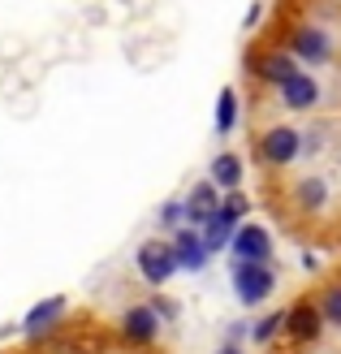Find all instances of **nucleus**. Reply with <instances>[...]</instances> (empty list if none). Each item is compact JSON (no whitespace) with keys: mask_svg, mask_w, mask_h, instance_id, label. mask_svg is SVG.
Returning a JSON list of instances; mask_svg holds the SVG:
<instances>
[{"mask_svg":"<svg viewBox=\"0 0 341 354\" xmlns=\"http://www.w3.org/2000/svg\"><path fill=\"white\" fill-rule=\"evenodd\" d=\"M277 95H281V104L285 109H294V113H307V109H315V100H320V82L307 74V69H294L290 78H285L281 86H277Z\"/></svg>","mask_w":341,"mask_h":354,"instance_id":"423d86ee","label":"nucleus"},{"mask_svg":"<svg viewBox=\"0 0 341 354\" xmlns=\"http://www.w3.org/2000/svg\"><path fill=\"white\" fill-rule=\"evenodd\" d=\"M156 225H165V229H182L186 225V207H182V199H169L165 207H160V221Z\"/></svg>","mask_w":341,"mask_h":354,"instance_id":"a211bd4d","label":"nucleus"},{"mask_svg":"<svg viewBox=\"0 0 341 354\" xmlns=\"http://www.w3.org/2000/svg\"><path fill=\"white\" fill-rule=\"evenodd\" d=\"M294 199H298V207L320 212V207L329 203V190H324V182H320V177H302V182L294 186Z\"/></svg>","mask_w":341,"mask_h":354,"instance_id":"2eb2a0df","label":"nucleus"},{"mask_svg":"<svg viewBox=\"0 0 341 354\" xmlns=\"http://www.w3.org/2000/svg\"><path fill=\"white\" fill-rule=\"evenodd\" d=\"M233 263H268L273 259V238H268L264 225H238L229 238Z\"/></svg>","mask_w":341,"mask_h":354,"instance_id":"7ed1b4c3","label":"nucleus"},{"mask_svg":"<svg viewBox=\"0 0 341 354\" xmlns=\"http://www.w3.org/2000/svg\"><path fill=\"white\" fill-rule=\"evenodd\" d=\"M134 263H138V272H142V281H147V286H165V281L177 272L173 246H169V242H160V238L142 242V246H138V255H134Z\"/></svg>","mask_w":341,"mask_h":354,"instance_id":"20e7f679","label":"nucleus"},{"mask_svg":"<svg viewBox=\"0 0 341 354\" xmlns=\"http://www.w3.org/2000/svg\"><path fill=\"white\" fill-rule=\"evenodd\" d=\"M216 190H238V182H242V160H238V151H221L216 160H212V177H208Z\"/></svg>","mask_w":341,"mask_h":354,"instance_id":"ddd939ff","label":"nucleus"},{"mask_svg":"<svg viewBox=\"0 0 341 354\" xmlns=\"http://www.w3.org/2000/svg\"><path fill=\"white\" fill-rule=\"evenodd\" d=\"M147 307L160 315V320H177V303H169V298H151Z\"/></svg>","mask_w":341,"mask_h":354,"instance_id":"412c9836","label":"nucleus"},{"mask_svg":"<svg viewBox=\"0 0 341 354\" xmlns=\"http://www.w3.org/2000/svg\"><path fill=\"white\" fill-rule=\"evenodd\" d=\"M250 69H255V74H259L264 82L281 86V82H285V78H290L294 69H298V61L290 57V52H264L259 61H250Z\"/></svg>","mask_w":341,"mask_h":354,"instance_id":"f8f14e48","label":"nucleus"},{"mask_svg":"<svg viewBox=\"0 0 341 354\" xmlns=\"http://www.w3.org/2000/svg\"><path fill=\"white\" fill-rule=\"evenodd\" d=\"M290 57L302 65H324V61H333V39L320 26H298L290 35Z\"/></svg>","mask_w":341,"mask_h":354,"instance_id":"39448f33","label":"nucleus"},{"mask_svg":"<svg viewBox=\"0 0 341 354\" xmlns=\"http://www.w3.org/2000/svg\"><path fill=\"white\" fill-rule=\"evenodd\" d=\"M233 126H238V91L225 86V91L216 95V134H229Z\"/></svg>","mask_w":341,"mask_h":354,"instance_id":"dca6fc26","label":"nucleus"},{"mask_svg":"<svg viewBox=\"0 0 341 354\" xmlns=\"http://www.w3.org/2000/svg\"><path fill=\"white\" fill-rule=\"evenodd\" d=\"M233 229H238V221H233V216H225V212H216V216H212V221L199 229V238H203V251H208V255H216L221 246H229Z\"/></svg>","mask_w":341,"mask_h":354,"instance_id":"4468645a","label":"nucleus"},{"mask_svg":"<svg viewBox=\"0 0 341 354\" xmlns=\"http://www.w3.org/2000/svg\"><path fill=\"white\" fill-rule=\"evenodd\" d=\"M173 259H177V268H190V272H199L203 263H208V251H203V238H199V229H173Z\"/></svg>","mask_w":341,"mask_h":354,"instance_id":"6e6552de","label":"nucleus"},{"mask_svg":"<svg viewBox=\"0 0 341 354\" xmlns=\"http://www.w3.org/2000/svg\"><path fill=\"white\" fill-rule=\"evenodd\" d=\"M65 307H69V303H65V294H52V298H44V303H35V307L26 311L22 328L30 333V337H39V333H48V328L65 315Z\"/></svg>","mask_w":341,"mask_h":354,"instance_id":"9b49d317","label":"nucleus"},{"mask_svg":"<svg viewBox=\"0 0 341 354\" xmlns=\"http://www.w3.org/2000/svg\"><path fill=\"white\" fill-rule=\"evenodd\" d=\"M298 156H302V134H298L294 126H273V130H264V138H259V160H264V165L281 169V165L298 160Z\"/></svg>","mask_w":341,"mask_h":354,"instance_id":"f03ea898","label":"nucleus"},{"mask_svg":"<svg viewBox=\"0 0 341 354\" xmlns=\"http://www.w3.org/2000/svg\"><path fill=\"white\" fill-rule=\"evenodd\" d=\"M320 315H324V324H341V286H333L324 294V303H320Z\"/></svg>","mask_w":341,"mask_h":354,"instance_id":"6ab92c4d","label":"nucleus"},{"mask_svg":"<svg viewBox=\"0 0 341 354\" xmlns=\"http://www.w3.org/2000/svg\"><path fill=\"white\" fill-rule=\"evenodd\" d=\"M182 207H186V225H190V229H203V225L221 212V190L212 186V182H199V186H194L186 199H182Z\"/></svg>","mask_w":341,"mask_h":354,"instance_id":"0eeeda50","label":"nucleus"},{"mask_svg":"<svg viewBox=\"0 0 341 354\" xmlns=\"http://www.w3.org/2000/svg\"><path fill=\"white\" fill-rule=\"evenodd\" d=\"M281 328H285V311H273V315H264V320H255V328H250V337H255L259 346H268V342H273Z\"/></svg>","mask_w":341,"mask_h":354,"instance_id":"f3484780","label":"nucleus"},{"mask_svg":"<svg viewBox=\"0 0 341 354\" xmlns=\"http://www.w3.org/2000/svg\"><path fill=\"white\" fill-rule=\"evenodd\" d=\"M229 277H233V294H238V303H246V307L264 303V298L273 294V281H277L268 263H233Z\"/></svg>","mask_w":341,"mask_h":354,"instance_id":"f257e3e1","label":"nucleus"},{"mask_svg":"<svg viewBox=\"0 0 341 354\" xmlns=\"http://www.w3.org/2000/svg\"><path fill=\"white\" fill-rule=\"evenodd\" d=\"M121 333H125L134 346H147V342L160 337V315H156L147 303H138V307H130V311L121 315Z\"/></svg>","mask_w":341,"mask_h":354,"instance_id":"1a4fd4ad","label":"nucleus"},{"mask_svg":"<svg viewBox=\"0 0 341 354\" xmlns=\"http://www.w3.org/2000/svg\"><path fill=\"white\" fill-rule=\"evenodd\" d=\"M285 328H290V337H298V342H315L320 333H324V315H320L315 303H298V307L285 311Z\"/></svg>","mask_w":341,"mask_h":354,"instance_id":"9d476101","label":"nucleus"},{"mask_svg":"<svg viewBox=\"0 0 341 354\" xmlns=\"http://www.w3.org/2000/svg\"><path fill=\"white\" fill-rule=\"evenodd\" d=\"M216 354H242V346H221Z\"/></svg>","mask_w":341,"mask_h":354,"instance_id":"4be33fe9","label":"nucleus"},{"mask_svg":"<svg viewBox=\"0 0 341 354\" xmlns=\"http://www.w3.org/2000/svg\"><path fill=\"white\" fill-rule=\"evenodd\" d=\"M246 194H238V190H229V194H221V212H225V216H233V221H242L246 216Z\"/></svg>","mask_w":341,"mask_h":354,"instance_id":"aec40b11","label":"nucleus"}]
</instances>
